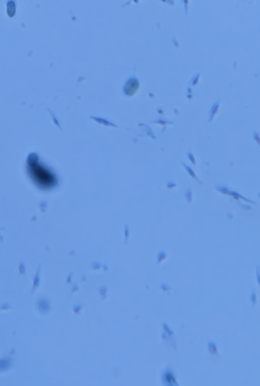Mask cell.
<instances>
[{"label": "cell", "mask_w": 260, "mask_h": 386, "mask_svg": "<svg viewBox=\"0 0 260 386\" xmlns=\"http://www.w3.org/2000/svg\"><path fill=\"white\" fill-rule=\"evenodd\" d=\"M31 171L33 173V177L42 185L49 186V185H51L53 182V177L50 175L44 168L40 167L37 163L31 164Z\"/></svg>", "instance_id": "obj_1"}]
</instances>
